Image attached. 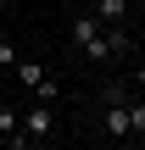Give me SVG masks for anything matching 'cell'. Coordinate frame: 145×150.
Wrapping results in <instances>:
<instances>
[{"label": "cell", "instance_id": "1", "mask_svg": "<svg viewBox=\"0 0 145 150\" xmlns=\"http://www.w3.org/2000/svg\"><path fill=\"white\" fill-rule=\"evenodd\" d=\"M22 134H28V139H50V134H56V106H50V100H34V106L22 111Z\"/></svg>", "mask_w": 145, "mask_h": 150}, {"label": "cell", "instance_id": "2", "mask_svg": "<svg viewBox=\"0 0 145 150\" xmlns=\"http://www.w3.org/2000/svg\"><path fill=\"white\" fill-rule=\"evenodd\" d=\"M0 139H6L11 150H22V145H34V139L22 134V111H17V106H0Z\"/></svg>", "mask_w": 145, "mask_h": 150}, {"label": "cell", "instance_id": "3", "mask_svg": "<svg viewBox=\"0 0 145 150\" xmlns=\"http://www.w3.org/2000/svg\"><path fill=\"white\" fill-rule=\"evenodd\" d=\"M95 39H101V17H95V11H84V17H73V45H78L84 56H89V45H95Z\"/></svg>", "mask_w": 145, "mask_h": 150}, {"label": "cell", "instance_id": "4", "mask_svg": "<svg viewBox=\"0 0 145 150\" xmlns=\"http://www.w3.org/2000/svg\"><path fill=\"white\" fill-rule=\"evenodd\" d=\"M89 6H95L101 28H112V22H123V17H129V0H89Z\"/></svg>", "mask_w": 145, "mask_h": 150}, {"label": "cell", "instance_id": "5", "mask_svg": "<svg viewBox=\"0 0 145 150\" xmlns=\"http://www.w3.org/2000/svg\"><path fill=\"white\" fill-rule=\"evenodd\" d=\"M39 78H45V67H39V61H17V83H22V89H34Z\"/></svg>", "mask_w": 145, "mask_h": 150}, {"label": "cell", "instance_id": "6", "mask_svg": "<svg viewBox=\"0 0 145 150\" xmlns=\"http://www.w3.org/2000/svg\"><path fill=\"white\" fill-rule=\"evenodd\" d=\"M129 134H145V100H129Z\"/></svg>", "mask_w": 145, "mask_h": 150}, {"label": "cell", "instance_id": "7", "mask_svg": "<svg viewBox=\"0 0 145 150\" xmlns=\"http://www.w3.org/2000/svg\"><path fill=\"white\" fill-rule=\"evenodd\" d=\"M56 95H61V89H56L50 78H39V83H34V100H50V106H56Z\"/></svg>", "mask_w": 145, "mask_h": 150}, {"label": "cell", "instance_id": "8", "mask_svg": "<svg viewBox=\"0 0 145 150\" xmlns=\"http://www.w3.org/2000/svg\"><path fill=\"white\" fill-rule=\"evenodd\" d=\"M0 67H17V50H11L6 39H0Z\"/></svg>", "mask_w": 145, "mask_h": 150}, {"label": "cell", "instance_id": "9", "mask_svg": "<svg viewBox=\"0 0 145 150\" xmlns=\"http://www.w3.org/2000/svg\"><path fill=\"white\" fill-rule=\"evenodd\" d=\"M134 78H140V89H145V67H140V72H134Z\"/></svg>", "mask_w": 145, "mask_h": 150}]
</instances>
